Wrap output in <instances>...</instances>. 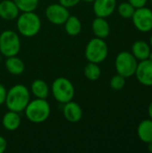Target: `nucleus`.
I'll return each instance as SVG.
<instances>
[{
  "instance_id": "nucleus-1",
  "label": "nucleus",
  "mask_w": 152,
  "mask_h": 153,
  "mask_svg": "<svg viewBox=\"0 0 152 153\" xmlns=\"http://www.w3.org/2000/svg\"><path fill=\"white\" fill-rule=\"evenodd\" d=\"M30 101V91L22 84H16L7 91L5 106L8 110L21 113L24 111L28 103Z\"/></svg>"
},
{
  "instance_id": "nucleus-2",
  "label": "nucleus",
  "mask_w": 152,
  "mask_h": 153,
  "mask_svg": "<svg viewBox=\"0 0 152 153\" xmlns=\"http://www.w3.org/2000/svg\"><path fill=\"white\" fill-rule=\"evenodd\" d=\"M26 118L34 124L45 122L50 116V105L47 99H35L28 103L24 109Z\"/></svg>"
},
{
  "instance_id": "nucleus-3",
  "label": "nucleus",
  "mask_w": 152,
  "mask_h": 153,
  "mask_svg": "<svg viewBox=\"0 0 152 153\" xmlns=\"http://www.w3.org/2000/svg\"><path fill=\"white\" fill-rule=\"evenodd\" d=\"M17 30L24 37H34L41 29V20L34 12H22L16 21Z\"/></svg>"
},
{
  "instance_id": "nucleus-4",
  "label": "nucleus",
  "mask_w": 152,
  "mask_h": 153,
  "mask_svg": "<svg viewBox=\"0 0 152 153\" xmlns=\"http://www.w3.org/2000/svg\"><path fill=\"white\" fill-rule=\"evenodd\" d=\"M108 55V47L104 39H91L85 48V57L89 62L100 64L106 60Z\"/></svg>"
},
{
  "instance_id": "nucleus-5",
  "label": "nucleus",
  "mask_w": 152,
  "mask_h": 153,
  "mask_svg": "<svg viewBox=\"0 0 152 153\" xmlns=\"http://www.w3.org/2000/svg\"><path fill=\"white\" fill-rule=\"evenodd\" d=\"M51 91L55 100L62 104L73 100L75 92L72 82L65 77L56 78L52 83Z\"/></svg>"
},
{
  "instance_id": "nucleus-6",
  "label": "nucleus",
  "mask_w": 152,
  "mask_h": 153,
  "mask_svg": "<svg viewBox=\"0 0 152 153\" xmlns=\"http://www.w3.org/2000/svg\"><path fill=\"white\" fill-rule=\"evenodd\" d=\"M21 49V40L18 34L12 30H6L0 34V53L8 57L17 56Z\"/></svg>"
},
{
  "instance_id": "nucleus-7",
  "label": "nucleus",
  "mask_w": 152,
  "mask_h": 153,
  "mask_svg": "<svg viewBox=\"0 0 152 153\" xmlns=\"http://www.w3.org/2000/svg\"><path fill=\"white\" fill-rule=\"evenodd\" d=\"M138 60L133 56L131 52L128 51H122L120 52L115 61V67L116 73L125 78H129L134 75Z\"/></svg>"
},
{
  "instance_id": "nucleus-8",
  "label": "nucleus",
  "mask_w": 152,
  "mask_h": 153,
  "mask_svg": "<svg viewBox=\"0 0 152 153\" xmlns=\"http://www.w3.org/2000/svg\"><path fill=\"white\" fill-rule=\"evenodd\" d=\"M132 21L134 27L141 32H149L152 30V10L148 7L136 8Z\"/></svg>"
},
{
  "instance_id": "nucleus-9",
  "label": "nucleus",
  "mask_w": 152,
  "mask_h": 153,
  "mask_svg": "<svg viewBox=\"0 0 152 153\" xmlns=\"http://www.w3.org/2000/svg\"><path fill=\"white\" fill-rule=\"evenodd\" d=\"M47 19L55 25H62L70 16L68 8L65 7L61 4H51L45 11Z\"/></svg>"
},
{
  "instance_id": "nucleus-10",
  "label": "nucleus",
  "mask_w": 152,
  "mask_h": 153,
  "mask_svg": "<svg viewBox=\"0 0 152 153\" xmlns=\"http://www.w3.org/2000/svg\"><path fill=\"white\" fill-rule=\"evenodd\" d=\"M134 75L138 82L143 86H152V61L145 59L140 61L137 65V68Z\"/></svg>"
},
{
  "instance_id": "nucleus-11",
  "label": "nucleus",
  "mask_w": 152,
  "mask_h": 153,
  "mask_svg": "<svg viewBox=\"0 0 152 153\" xmlns=\"http://www.w3.org/2000/svg\"><path fill=\"white\" fill-rule=\"evenodd\" d=\"M116 8V0H95L93 11L97 17L107 18L110 16Z\"/></svg>"
},
{
  "instance_id": "nucleus-12",
  "label": "nucleus",
  "mask_w": 152,
  "mask_h": 153,
  "mask_svg": "<svg viewBox=\"0 0 152 153\" xmlns=\"http://www.w3.org/2000/svg\"><path fill=\"white\" fill-rule=\"evenodd\" d=\"M63 114L68 122L76 123L79 122L82 117V109L78 103L71 100L64 104Z\"/></svg>"
},
{
  "instance_id": "nucleus-13",
  "label": "nucleus",
  "mask_w": 152,
  "mask_h": 153,
  "mask_svg": "<svg viewBox=\"0 0 152 153\" xmlns=\"http://www.w3.org/2000/svg\"><path fill=\"white\" fill-rule=\"evenodd\" d=\"M20 10L13 0H3L0 2V17L6 21H13L19 16Z\"/></svg>"
},
{
  "instance_id": "nucleus-14",
  "label": "nucleus",
  "mask_w": 152,
  "mask_h": 153,
  "mask_svg": "<svg viewBox=\"0 0 152 153\" xmlns=\"http://www.w3.org/2000/svg\"><path fill=\"white\" fill-rule=\"evenodd\" d=\"M91 29L94 35L99 39H106L110 33V26L106 18L96 17L91 23Z\"/></svg>"
},
{
  "instance_id": "nucleus-15",
  "label": "nucleus",
  "mask_w": 152,
  "mask_h": 153,
  "mask_svg": "<svg viewBox=\"0 0 152 153\" xmlns=\"http://www.w3.org/2000/svg\"><path fill=\"white\" fill-rule=\"evenodd\" d=\"M151 51V48L150 44H148L143 40H137L133 44L131 53L137 60L142 61L148 59Z\"/></svg>"
},
{
  "instance_id": "nucleus-16",
  "label": "nucleus",
  "mask_w": 152,
  "mask_h": 153,
  "mask_svg": "<svg viewBox=\"0 0 152 153\" xmlns=\"http://www.w3.org/2000/svg\"><path fill=\"white\" fill-rule=\"evenodd\" d=\"M21 122L22 119L19 113L12 110L7 111L2 118L3 126L8 131H15L16 129H18L21 125Z\"/></svg>"
},
{
  "instance_id": "nucleus-17",
  "label": "nucleus",
  "mask_w": 152,
  "mask_h": 153,
  "mask_svg": "<svg viewBox=\"0 0 152 153\" xmlns=\"http://www.w3.org/2000/svg\"><path fill=\"white\" fill-rule=\"evenodd\" d=\"M4 65L8 73H10L13 75H20L24 72L25 69L24 63L17 56L6 57Z\"/></svg>"
},
{
  "instance_id": "nucleus-18",
  "label": "nucleus",
  "mask_w": 152,
  "mask_h": 153,
  "mask_svg": "<svg viewBox=\"0 0 152 153\" xmlns=\"http://www.w3.org/2000/svg\"><path fill=\"white\" fill-rule=\"evenodd\" d=\"M137 135L139 139L145 143L152 141V119L142 121L137 127Z\"/></svg>"
},
{
  "instance_id": "nucleus-19",
  "label": "nucleus",
  "mask_w": 152,
  "mask_h": 153,
  "mask_svg": "<svg viewBox=\"0 0 152 153\" xmlns=\"http://www.w3.org/2000/svg\"><path fill=\"white\" fill-rule=\"evenodd\" d=\"M30 91L37 99H47L49 95V87L47 83L41 79H36L32 82Z\"/></svg>"
},
{
  "instance_id": "nucleus-20",
  "label": "nucleus",
  "mask_w": 152,
  "mask_h": 153,
  "mask_svg": "<svg viewBox=\"0 0 152 153\" xmlns=\"http://www.w3.org/2000/svg\"><path fill=\"white\" fill-rule=\"evenodd\" d=\"M64 25L66 33L70 36H77L82 30V22L75 15H70Z\"/></svg>"
},
{
  "instance_id": "nucleus-21",
  "label": "nucleus",
  "mask_w": 152,
  "mask_h": 153,
  "mask_svg": "<svg viewBox=\"0 0 152 153\" xmlns=\"http://www.w3.org/2000/svg\"><path fill=\"white\" fill-rule=\"evenodd\" d=\"M83 74L88 80L94 82L99 79L101 75V69L99 66V64L89 62L84 67Z\"/></svg>"
},
{
  "instance_id": "nucleus-22",
  "label": "nucleus",
  "mask_w": 152,
  "mask_h": 153,
  "mask_svg": "<svg viewBox=\"0 0 152 153\" xmlns=\"http://www.w3.org/2000/svg\"><path fill=\"white\" fill-rule=\"evenodd\" d=\"M20 12H34L39 4V0H13Z\"/></svg>"
},
{
  "instance_id": "nucleus-23",
  "label": "nucleus",
  "mask_w": 152,
  "mask_h": 153,
  "mask_svg": "<svg viewBox=\"0 0 152 153\" xmlns=\"http://www.w3.org/2000/svg\"><path fill=\"white\" fill-rule=\"evenodd\" d=\"M134 11L135 8L129 2H123L117 6V12L124 19H131Z\"/></svg>"
},
{
  "instance_id": "nucleus-24",
  "label": "nucleus",
  "mask_w": 152,
  "mask_h": 153,
  "mask_svg": "<svg viewBox=\"0 0 152 153\" xmlns=\"http://www.w3.org/2000/svg\"><path fill=\"white\" fill-rule=\"evenodd\" d=\"M125 79L118 74L114 75L110 80V87L114 91H121L125 86Z\"/></svg>"
},
{
  "instance_id": "nucleus-25",
  "label": "nucleus",
  "mask_w": 152,
  "mask_h": 153,
  "mask_svg": "<svg viewBox=\"0 0 152 153\" xmlns=\"http://www.w3.org/2000/svg\"><path fill=\"white\" fill-rule=\"evenodd\" d=\"M82 0H59V4L64 5L66 8H71L78 4Z\"/></svg>"
},
{
  "instance_id": "nucleus-26",
  "label": "nucleus",
  "mask_w": 152,
  "mask_h": 153,
  "mask_svg": "<svg viewBox=\"0 0 152 153\" xmlns=\"http://www.w3.org/2000/svg\"><path fill=\"white\" fill-rule=\"evenodd\" d=\"M128 2L136 9L145 6L148 3V0H128Z\"/></svg>"
},
{
  "instance_id": "nucleus-27",
  "label": "nucleus",
  "mask_w": 152,
  "mask_h": 153,
  "mask_svg": "<svg viewBox=\"0 0 152 153\" xmlns=\"http://www.w3.org/2000/svg\"><path fill=\"white\" fill-rule=\"evenodd\" d=\"M7 95V90L4 87V85L0 83V106L4 104Z\"/></svg>"
},
{
  "instance_id": "nucleus-28",
  "label": "nucleus",
  "mask_w": 152,
  "mask_h": 153,
  "mask_svg": "<svg viewBox=\"0 0 152 153\" xmlns=\"http://www.w3.org/2000/svg\"><path fill=\"white\" fill-rule=\"evenodd\" d=\"M6 148H7V142L3 136L0 135V153L4 152Z\"/></svg>"
},
{
  "instance_id": "nucleus-29",
  "label": "nucleus",
  "mask_w": 152,
  "mask_h": 153,
  "mask_svg": "<svg viewBox=\"0 0 152 153\" xmlns=\"http://www.w3.org/2000/svg\"><path fill=\"white\" fill-rule=\"evenodd\" d=\"M148 114H149L150 118L152 119V100L151 101V103L149 104V107H148Z\"/></svg>"
},
{
  "instance_id": "nucleus-30",
  "label": "nucleus",
  "mask_w": 152,
  "mask_h": 153,
  "mask_svg": "<svg viewBox=\"0 0 152 153\" xmlns=\"http://www.w3.org/2000/svg\"><path fill=\"white\" fill-rule=\"evenodd\" d=\"M147 144H148V151L151 153H152V141L150 142V143H148Z\"/></svg>"
},
{
  "instance_id": "nucleus-31",
  "label": "nucleus",
  "mask_w": 152,
  "mask_h": 153,
  "mask_svg": "<svg viewBox=\"0 0 152 153\" xmlns=\"http://www.w3.org/2000/svg\"><path fill=\"white\" fill-rule=\"evenodd\" d=\"M148 59L152 61V50L150 52V55H149V56H148Z\"/></svg>"
},
{
  "instance_id": "nucleus-32",
  "label": "nucleus",
  "mask_w": 152,
  "mask_h": 153,
  "mask_svg": "<svg viewBox=\"0 0 152 153\" xmlns=\"http://www.w3.org/2000/svg\"><path fill=\"white\" fill-rule=\"evenodd\" d=\"M83 2H85V3H93L95 0H82Z\"/></svg>"
},
{
  "instance_id": "nucleus-33",
  "label": "nucleus",
  "mask_w": 152,
  "mask_h": 153,
  "mask_svg": "<svg viewBox=\"0 0 152 153\" xmlns=\"http://www.w3.org/2000/svg\"><path fill=\"white\" fill-rule=\"evenodd\" d=\"M150 46H151V48H152V34L151 36V38H150Z\"/></svg>"
},
{
  "instance_id": "nucleus-34",
  "label": "nucleus",
  "mask_w": 152,
  "mask_h": 153,
  "mask_svg": "<svg viewBox=\"0 0 152 153\" xmlns=\"http://www.w3.org/2000/svg\"><path fill=\"white\" fill-rule=\"evenodd\" d=\"M151 4H152V0H151Z\"/></svg>"
}]
</instances>
